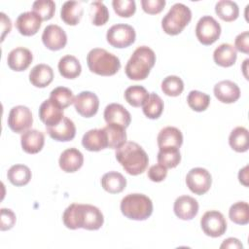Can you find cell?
Here are the masks:
<instances>
[{
    "mask_svg": "<svg viewBox=\"0 0 249 249\" xmlns=\"http://www.w3.org/2000/svg\"><path fill=\"white\" fill-rule=\"evenodd\" d=\"M62 221L64 226L70 230L85 229L88 231H96L102 227L104 217L96 206L72 203L64 210Z\"/></svg>",
    "mask_w": 249,
    "mask_h": 249,
    "instance_id": "1",
    "label": "cell"
},
{
    "mask_svg": "<svg viewBox=\"0 0 249 249\" xmlns=\"http://www.w3.org/2000/svg\"><path fill=\"white\" fill-rule=\"evenodd\" d=\"M116 159L129 175L142 174L149 163L145 150L136 142L128 141L116 149Z\"/></svg>",
    "mask_w": 249,
    "mask_h": 249,
    "instance_id": "2",
    "label": "cell"
},
{
    "mask_svg": "<svg viewBox=\"0 0 249 249\" xmlns=\"http://www.w3.org/2000/svg\"><path fill=\"white\" fill-rule=\"evenodd\" d=\"M155 62L156 54L151 48L147 46L138 47L133 52L125 65V75L130 80H144L150 74V71L154 67Z\"/></svg>",
    "mask_w": 249,
    "mask_h": 249,
    "instance_id": "3",
    "label": "cell"
},
{
    "mask_svg": "<svg viewBox=\"0 0 249 249\" xmlns=\"http://www.w3.org/2000/svg\"><path fill=\"white\" fill-rule=\"evenodd\" d=\"M89 69L100 76L115 75L121 68L120 59L108 51L100 48L90 50L87 55Z\"/></svg>",
    "mask_w": 249,
    "mask_h": 249,
    "instance_id": "4",
    "label": "cell"
},
{
    "mask_svg": "<svg viewBox=\"0 0 249 249\" xmlns=\"http://www.w3.org/2000/svg\"><path fill=\"white\" fill-rule=\"evenodd\" d=\"M121 211L130 220L144 221L153 213V202L143 194H129L121 201Z\"/></svg>",
    "mask_w": 249,
    "mask_h": 249,
    "instance_id": "5",
    "label": "cell"
},
{
    "mask_svg": "<svg viewBox=\"0 0 249 249\" xmlns=\"http://www.w3.org/2000/svg\"><path fill=\"white\" fill-rule=\"evenodd\" d=\"M192 19L190 8L182 3L174 4L161 20V28L168 35H177Z\"/></svg>",
    "mask_w": 249,
    "mask_h": 249,
    "instance_id": "6",
    "label": "cell"
},
{
    "mask_svg": "<svg viewBox=\"0 0 249 249\" xmlns=\"http://www.w3.org/2000/svg\"><path fill=\"white\" fill-rule=\"evenodd\" d=\"M195 31L197 40L202 45L209 46L219 39L221 35V26L211 16H203L197 21Z\"/></svg>",
    "mask_w": 249,
    "mask_h": 249,
    "instance_id": "7",
    "label": "cell"
},
{
    "mask_svg": "<svg viewBox=\"0 0 249 249\" xmlns=\"http://www.w3.org/2000/svg\"><path fill=\"white\" fill-rule=\"evenodd\" d=\"M135 30L125 23H118L111 26L106 34L107 42L115 48L123 49L132 45L135 41Z\"/></svg>",
    "mask_w": 249,
    "mask_h": 249,
    "instance_id": "8",
    "label": "cell"
},
{
    "mask_svg": "<svg viewBox=\"0 0 249 249\" xmlns=\"http://www.w3.org/2000/svg\"><path fill=\"white\" fill-rule=\"evenodd\" d=\"M186 184L192 193L201 196L209 191L212 184V177L207 169L195 167L188 172Z\"/></svg>",
    "mask_w": 249,
    "mask_h": 249,
    "instance_id": "9",
    "label": "cell"
},
{
    "mask_svg": "<svg viewBox=\"0 0 249 249\" xmlns=\"http://www.w3.org/2000/svg\"><path fill=\"white\" fill-rule=\"evenodd\" d=\"M203 232L211 237H219L226 232L227 221L224 215L217 210L206 211L200 219Z\"/></svg>",
    "mask_w": 249,
    "mask_h": 249,
    "instance_id": "10",
    "label": "cell"
},
{
    "mask_svg": "<svg viewBox=\"0 0 249 249\" xmlns=\"http://www.w3.org/2000/svg\"><path fill=\"white\" fill-rule=\"evenodd\" d=\"M33 123L30 109L23 105H18L11 109L8 116V125L16 133H23L28 130Z\"/></svg>",
    "mask_w": 249,
    "mask_h": 249,
    "instance_id": "11",
    "label": "cell"
},
{
    "mask_svg": "<svg viewBox=\"0 0 249 249\" xmlns=\"http://www.w3.org/2000/svg\"><path fill=\"white\" fill-rule=\"evenodd\" d=\"M74 107L82 117L90 118L98 111L99 99L95 93L84 90L75 96Z\"/></svg>",
    "mask_w": 249,
    "mask_h": 249,
    "instance_id": "12",
    "label": "cell"
},
{
    "mask_svg": "<svg viewBox=\"0 0 249 249\" xmlns=\"http://www.w3.org/2000/svg\"><path fill=\"white\" fill-rule=\"evenodd\" d=\"M43 44L51 51L63 49L67 43L65 31L56 24H50L45 27L42 34Z\"/></svg>",
    "mask_w": 249,
    "mask_h": 249,
    "instance_id": "13",
    "label": "cell"
},
{
    "mask_svg": "<svg viewBox=\"0 0 249 249\" xmlns=\"http://www.w3.org/2000/svg\"><path fill=\"white\" fill-rule=\"evenodd\" d=\"M104 120L107 124H117L126 128L130 122V113L119 103H111L105 107Z\"/></svg>",
    "mask_w": 249,
    "mask_h": 249,
    "instance_id": "14",
    "label": "cell"
},
{
    "mask_svg": "<svg viewBox=\"0 0 249 249\" xmlns=\"http://www.w3.org/2000/svg\"><path fill=\"white\" fill-rule=\"evenodd\" d=\"M173 210L179 219L192 220L198 212V202L190 196H181L175 199Z\"/></svg>",
    "mask_w": 249,
    "mask_h": 249,
    "instance_id": "15",
    "label": "cell"
},
{
    "mask_svg": "<svg viewBox=\"0 0 249 249\" xmlns=\"http://www.w3.org/2000/svg\"><path fill=\"white\" fill-rule=\"evenodd\" d=\"M46 129L53 139L60 142L71 141L76 135V126L73 121L67 117H63L58 124L46 127Z\"/></svg>",
    "mask_w": 249,
    "mask_h": 249,
    "instance_id": "16",
    "label": "cell"
},
{
    "mask_svg": "<svg viewBox=\"0 0 249 249\" xmlns=\"http://www.w3.org/2000/svg\"><path fill=\"white\" fill-rule=\"evenodd\" d=\"M42 19L34 12H24L16 20V27L23 36L35 35L41 27Z\"/></svg>",
    "mask_w": 249,
    "mask_h": 249,
    "instance_id": "17",
    "label": "cell"
},
{
    "mask_svg": "<svg viewBox=\"0 0 249 249\" xmlns=\"http://www.w3.org/2000/svg\"><path fill=\"white\" fill-rule=\"evenodd\" d=\"M214 95L222 103H233L240 97L238 86L230 80H224L214 86Z\"/></svg>",
    "mask_w": 249,
    "mask_h": 249,
    "instance_id": "18",
    "label": "cell"
},
{
    "mask_svg": "<svg viewBox=\"0 0 249 249\" xmlns=\"http://www.w3.org/2000/svg\"><path fill=\"white\" fill-rule=\"evenodd\" d=\"M33 60L32 53L23 47H18L12 50L7 57L8 66L14 71L26 70Z\"/></svg>",
    "mask_w": 249,
    "mask_h": 249,
    "instance_id": "19",
    "label": "cell"
},
{
    "mask_svg": "<svg viewBox=\"0 0 249 249\" xmlns=\"http://www.w3.org/2000/svg\"><path fill=\"white\" fill-rule=\"evenodd\" d=\"M82 145L90 152H98L108 148L107 134L104 128H93L87 131L82 138Z\"/></svg>",
    "mask_w": 249,
    "mask_h": 249,
    "instance_id": "20",
    "label": "cell"
},
{
    "mask_svg": "<svg viewBox=\"0 0 249 249\" xmlns=\"http://www.w3.org/2000/svg\"><path fill=\"white\" fill-rule=\"evenodd\" d=\"M63 117V109L53 103L50 98L45 100L39 107V118L46 124V127L55 125Z\"/></svg>",
    "mask_w": 249,
    "mask_h": 249,
    "instance_id": "21",
    "label": "cell"
},
{
    "mask_svg": "<svg viewBox=\"0 0 249 249\" xmlns=\"http://www.w3.org/2000/svg\"><path fill=\"white\" fill-rule=\"evenodd\" d=\"M58 163L62 171L72 173L82 167L84 163V156L78 149L69 148L61 153Z\"/></svg>",
    "mask_w": 249,
    "mask_h": 249,
    "instance_id": "22",
    "label": "cell"
},
{
    "mask_svg": "<svg viewBox=\"0 0 249 249\" xmlns=\"http://www.w3.org/2000/svg\"><path fill=\"white\" fill-rule=\"evenodd\" d=\"M22 150L27 154L39 153L45 144L44 133L37 129H28L20 136Z\"/></svg>",
    "mask_w": 249,
    "mask_h": 249,
    "instance_id": "23",
    "label": "cell"
},
{
    "mask_svg": "<svg viewBox=\"0 0 249 249\" xmlns=\"http://www.w3.org/2000/svg\"><path fill=\"white\" fill-rule=\"evenodd\" d=\"M53 80V71L51 66L40 63L29 72V81L36 88H46Z\"/></svg>",
    "mask_w": 249,
    "mask_h": 249,
    "instance_id": "24",
    "label": "cell"
},
{
    "mask_svg": "<svg viewBox=\"0 0 249 249\" xmlns=\"http://www.w3.org/2000/svg\"><path fill=\"white\" fill-rule=\"evenodd\" d=\"M157 141L160 149L166 147L180 148L183 144V134L177 127L166 126L160 129Z\"/></svg>",
    "mask_w": 249,
    "mask_h": 249,
    "instance_id": "25",
    "label": "cell"
},
{
    "mask_svg": "<svg viewBox=\"0 0 249 249\" xmlns=\"http://www.w3.org/2000/svg\"><path fill=\"white\" fill-rule=\"evenodd\" d=\"M237 53L234 47L231 44L224 43L218 46L213 53V59L216 64L222 67H231L236 61Z\"/></svg>",
    "mask_w": 249,
    "mask_h": 249,
    "instance_id": "26",
    "label": "cell"
},
{
    "mask_svg": "<svg viewBox=\"0 0 249 249\" xmlns=\"http://www.w3.org/2000/svg\"><path fill=\"white\" fill-rule=\"evenodd\" d=\"M101 186L110 194H119L124 190L126 186V179L120 172L109 171L102 176Z\"/></svg>",
    "mask_w": 249,
    "mask_h": 249,
    "instance_id": "27",
    "label": "cell"
},
{
    "mask_svg": "<svg viewBox=\"0 0 249 249\" xmlns=\"http://www.w3.org/2000/svg\"><path fill=\"white\" fill-rule=\"evenodd\" d=\"M58 71L63 78L75 79L82 71V66L80 61L74 55H64L58 61Z\"/></svg>",
    "mask_w": 249,
    "mask_h": 249,
    "instance_id": "28",
    "label": "cell"
},
{
    "mask_svg": "<svg viewBox=\"0 0 249 249\" xmlns=\"http://www.w3.org/2000/svg\"><path fill=\"white\" fill-rule=\"evenodd\" d=\"M84 10L80 3L76 1H66L60 10L61 19L68 25H77L82 17Z\"/></svg>",
    "mask_w": 249,
    "mask_h": 249,
    "instance_id": "29",
    "label": "cell"
},
{
    "mask_svg": "<svg viewBox=\"0 0 249 249\" xmlns=\"http://www.w3.org/2000/svg\"><path fill=\"white\" fill-rule=\"evenodd\" d=\"M229 144L235 152H246L249 148V135L247 128L243 126H236L233 128L229 137Z\"/></svg>",
    "mask_w": 249,
    "mask_h": 249,
    "instance_id": "30",
    "label": "cell"
},
{
    "mask_svg": "<svg viewBox=\"0 0 249 249\" xmlns=\"http://www.w3.org/2000/svg\"><path fill=\"white\" fill-rule=\"evenodd\" d=\"M7 177L13 185L20 187L29 183L31 179V171L29 167L24 164H15L9 168Z\"/></svg>",
    "mask_w": 249,
    "mask_h": 249,
    "instance_id": "31",
    "label": "cell"
},
{
    "mask_svg": "<svg viewBox=\"0 0 249 249\" xmlns=\"http://www.w3.org/2000/svg\"><path fill=\"white\" fill-rule=\"evenodd\" d=\"M215 13L224 21H233L238 18L239 9L235 2L230 0L218 1L215 5Z\"/></svg>",
    "mask_w": 249,
    "mask_h": 249,
    "instance_id": "32",
    "label": "cell"
},
{
    "mask_svg": "<svg viewBox=\"0 0 249 249\" xmlns=\"http://www.w3.org/2000/svg\"><path fill=\"white\" fill-rule=\"evenodd\" d=\"M158 162L166 168H174L181 161L179 148L166 147L160 148L158 153Z\"/></svg>",
    "mask_w": 249,
    "mask_h": 249,
    "instance_id": "33",
    "label": "cell"
},
{
    "mask_svg": "<svg viewBox=\"0 0 249 249\" xmlns=\"http://www.w3.org/2000/svg\"><path fill=\"white\" fill-rule=\"evenodd\" d=\"M149 97L147 89L138 85L130 86L124 90V99L126 102L133 107H141L144 105Z\"/></svg>",
    "mask_w": 249,
    "mask_h": 249,
    "instance_id": "34",
    "label": "cell"
},
{
    "mask_svg": "<svg viewBox=\"0 0 249 249\" xmlns=\"http://www.w3.org/2000/svg\"><path fill=\"white\" fill-rule=\"evenodd\" d=\"M103 128L107 134L109 148L118 149L126 142L125 128L117 124H107Z\"/></svg>",
    "mask_w": 249,
    "mask_h": 249,
    "instance_id": "35",
    "label": "cell"
},
{
    "mask_svg": "<svg viewBox=\"0 0 249 249\" xmlns=\"http://www.w3.org/2000/svg\"><path fill=\"white\" fill-rule=\"evenodd\" d=\"M143 113L144 115L152 120L158 119L160 117L163 111V101L162 99L155 92H151L149 94L148 99L144 103Z\"/></svg>",
    "mask_w": 249,
    "mask_h": 249,
    "instance_id": "36",
    "label": "cell"
},
{
    "mask_svg": "<svg viewBox=\"0 0 249 249\" xmlns=\"http://www.w3.org/2000/svg\"><path fill=\"white\" fill-rule=\"evenodd\" d=\"M229 217L231 222L237 225H247L249 223V205L245 201L233 203L229 210Z\"/></svg>",
    "mask_w": 249,
    "mask_h": 249,
    "instance_id": "37",
    "label": "cell"
},
{
    "mask_svg": "<svg viewBox=\"0 0 249 249\" xmlns=\"http://www.w3.org/2000/svg\"><path fill=\"white\" fill-rule=\"evenodd\" d=\"M74 98L72 90L66 87H57L50 94V99L61 109H65L74 103Z\"/></svg>",
    "mask_w": 249,
    "mask_h": 249,
    "instance_id": "38",
    "label": "cell"
},
{
    "mask_svg": "<svg viewBox=\"0 0 249 249\" xmlns=\"http://www.w3.org/2000/svg\"><path fill=\"white\" fill-rule=\"evenodd\" d=\"M89 16L93 25H104L109 19V12L107 7L101 1H93L90 3Z\"/></svg>",
    "mask_w": 249,
    "mask_h": 249,
    "instance_id": "39",
    "label": "cell"
},
{
    "mask_svg": "<svg viewBox=\"0 0 249 249\" xmlns=\"http://www.w3.org/2000/svg\"><path fill=\"white\" fill-rule=\"evenodd\" d=\"M187 102L191 109L196 112L205 111L210 103V96L198 90H191L187 96Z\"/></svg>",
    "mask_w": 249,
    "mask_h": 249,
    "instance_id": "40",
    "label": "cell"
},
{
    "mask_svg": "<svg viewBox=\"0 0 249 249\" xmlns=\"http://www.w3.org/2000/svg\"><path fill=\"white\" fill-rule=\"evenodd\" d=\"M161 90L168 96H178L184 90V83L178 76H167L161 82Z\"/></svg>",
    "mask_w": 249,
    "mask_h": 249,
    "instance_id": "41",
    "label": "cell"
},
{
    "mask_svg": "<svg viewBox=\"0 0 249 249\" xmlns=\"http://www.w3.org/2000/svg\"><path fill=\"white\" fill-rule=\"evenodd\" d=\"M32 12L36 13L42 20H49L54 15L55 4L52 0H37L32 5Z\"/></svg>",
    "mask_w": 249,
    "mask_h": 249,
    "instance_id": "42",
    "label": "cell"
},
{
    "mask_svg": "<svg viewBox=\"0 0 249 249\" xmlns=\"http://www.w3.org/2000/svg\"><path fill=\"white\" fill-rule=\"evenodd\" d=\"M112 5L115 13L122 18H129L136 11L134 0H114Z\"/></svg>",
    "mask_w": 249,
    "mask_h": 249,
    "instance_id": "43",
    "label": "cell"
},
{
    "mask_svg": "<svg viewBox=\"0 0 249 249\" xmlns=\"http://www.w3.org/2000/svg\"><path fill=\"white\" fill-rule=\"evenodd\" d=\"M141 6L145 13L156 15L160 13L165 6L164 0H141Z\"/></svg>",
    "mask_w": 249,
    "mask_h": 249,
    "instance_id": "44",
    "label": "cell"
},
{
    "mask_svg": "<svg viewBox=\"0 0 249 249\" xmlns=\"http://www.w3.org/2000/svg\"><path fill=\"white\" fill-rule=\"evenodd\" d=\"M0 230L1 231H7L14 227L16 224L17 218L16 214L11 210L7 208H1V219H0Z\"/></svg>",
    "mask_w": 249,
    "mask_h": 249,
    "instance_id": "45",
    "label": "cell"
},
{
    "mask_svg": "<svg viewBox=\"0 0 249 249\" xmlns=\"http://www.w3.org/2000/svg\"><path fill=\"white\" fill-rule=\"evenodd\" d=\"M167 168L161 164H154L148 170V177L153 182H161L166 178Z\"/></svg>",
    "mask_w": 249,
    "mask_h": 249,
    "instance_id": "46",
    "label": "cell"
},
{
    "mask_svg": "<svg viewBox=\"0 0 249 249\" xmlns=\"http://www.w3.org/2000/svg\"><path fill=\"white\" fill-rule=\"evenodd\" d=\"M234 49L243 53H249V32L248 31H244L235 37Z\"/></svg>",
    "mask_w": 249,
    "mask_h": 249,
    "instance_id": "47",
    "label": "cell"
},
{
    "mask_svg": "<svg viewBox=\"0 0 249 249\" xmlns=\"http://www.w3.org/2000/svg\"><path fill=\"white\" fill-rule=\"evenodd\" d=\"M0 16H1V28H2L1 41H3L5 38V35L11 31L12 22H11V19L4 13H0Z\"/></svg>",
    "mask_w": 249,
    "mask_h": 249,
    "instance_id": "48",
    "label": "cell"
},
{
    "mask_svg": "<svg viewBox=\"0 0 249 249\" xmlns=\"http://www.w3.org/2000/svg\"><path fill=\"white\" fill-rule=\"evenodd\" d=\"M221 248H241L242 249V244L237 238L233 237H229L223 241V243L220 246Z\"/></svg>",
    "mask_w": 249,
    "mask_h": 249,
    "instance_id": "49",
    "label": "cell"
},
{
    "mask_svg": "<svg viewBox=\"0 0 249 249\" xmlns=\"http://www.w3.org/2000/svg\"><path fill=\"white\" fill-rule=\"evenodd\" d=\"M238 179L242 185H244L245 187L248 186V165L244 166L242 169L239 170Z\"/></svg>",
    "mask_w": 249,
    "mask_h": 249,
    "instance_id": "50",
    "label": "cell"
},
{
    "mask_svg": "<svg viewBox=\"0 0 249 249\" xmlns=\"http://www.w3.org/2000/svg\"><path fill=\"white\" fill-rule=\"evenodd\" d=\"M247 62H248V58H247V59H245V60H244V63H243V64H244V67H243V72H244V76H245V78H246V79H248V78H247V75H246V70H247V67H246V65H247Z\"/></svg>",
    "mask_w": 249,
    "mask_h": 249,
    "instance_id": "51",
    "label": "cell"
}]
</instances>
